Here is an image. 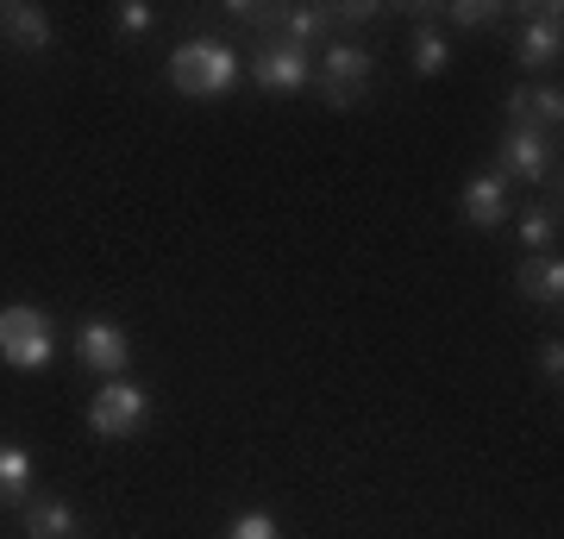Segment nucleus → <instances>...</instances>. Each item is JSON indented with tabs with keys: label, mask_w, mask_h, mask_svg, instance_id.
Wrapping results in <instances>:
<instances>
[{
	"label": "nucleus",
	"mask_w": 564,
	"mask_h": 539,
	"mask_svg": "<svg viewBox=\"0 0 564 539\" xmlns=\"http://www.w3.org/2000/svg\"><path fill=\"white\" fill-rule=\"evenodd\" d=\"M540 370H545L552 382L564 377V345H558V339H552V345H540Z\"/></svg>",
	"instance_id": "obj_22"
},
{
	"label": "nucleus",
	"mask_w": 564,
	"mask_h": 539,
	"mask_svg": "<svg viewBox=\"0 0 564 539\" xmlns=\"http://www.w3.org/2000/svg\"><path fill=\"white\" fill-rule=\"evenodd\" d=\"M51 352H57V326H51V314L25 308V301L0 308V364H13V370H44Z\"/></svg>",
	"instance_id": "obj_2"
},
{
	"label": "nucleus",
	"mask_w": 564,
	"mask_h": 539,
	"mask_svg": "<svg viewBox=\"0 0 564 539\" xmlns=\"http://www.w3.org/2000/svg\"><path fill=\"white\" fill-rule=\"evenodd\" d=\"M0 39L13 44V51H51L57 32L44 20V7H32V0H0Z\"/></svg>",
	"instance_id": "obj_9"
},
{
	"label": "nucleus",
	"mask_w": 564,
	"mask_h": 539,
	"mask_svg": "<svg viewBox=\"0 0 564 539\" xmlns=\"http://www.w3.org/2000/svg\"><path fill=\"white\" fill-rule=\"evenodd\" d=\"M552 239H558V207H545V201H533L521 214V245L527 258H540V251H552Z\"/></svg>",
	"instance_id": "obj_17"
},
{
	"label": "nucleus",
	"mask_w": 564,
	"mask_h": 539,
	"mask_svg": "<svg viewBox=\"0 0 564 539\" xmlns=\"http://www.w3.org/2000/svg\"><path fill=\"white\" fill-rule=\"evenodd\" d=\"M226 539H282V527L270 515H258V508H251V515H239L232 527H226Z\"/></svg>",
	"instance_id": "obj_18"
},
{
	"label": "nucleus",
	"mask_w": 564,
	"mask_h": 539,
	"mask_svg": "<svg viewBox=\"0 0 564 539\" xmlns=\"http://www.w3.org/2000/svg\"><path fill=\"white\" fill-rule=\"evenodd\" d=\"M333 20H339V25H364V20H377V7H370V0H351V7H333Z\"/></svg>",
	"instance_id": "obj_21"
},
{
	"label": "nucleus",
	"mask_w": 564,
	"mask_h": 539,
	"mask_svg": "<svg viewBox=\"0 0 564 539\" xmlns=\"http://www.w3.org/2000/svg\"><path fill=\"white\" fill-rule=\"evenodd\" d=\"M564 120V95L558 88H545V82H527L508 95V126H521V132H558Z\"/></svg>",
	"instance_id": "obj_8"
},
{
	"label": "nucleus",
	"mask_w": 564,
	"mask_h": 539,
	"mask_svg": "<svg viewBox=\"0 0 564 539\" xmlns=\"http://www.w3.org/2000/svg\"><path fill=\"white\" fill-rule=\"evenodd\" d=\"M326 25H333V7H282L276 13V39H289V44H314V39H326Z\"/></svg>",
	"instance_id": "obj_15"
},
{
	"label": "nucleus",
	"mask_w": 564,
	"mask_h": 539,
	"mask_svg": "<svg viewBox=\"0 0 564 539\" xmlns=\"http://www.w3.org/2000/svg\"><path fill=\"white\" fill-rule=\"evenodd\" d=\"M370 76H377V57L364 51V44L339 39V44H326V57L314 63V88H321L333 107H351V100L370 95Z\"/></svg>",
	"instance_id": "obj_3"
},
{
	"label": "nucleus",
	"mask_w": 564,
	"mask_h": 539,
	"mask_svg": "<svg viewBox=\"0 0 564 539\" xmlns=\"http://www.w3.org/2000/svg\"><path fill=\"white\" fill-rule=\"evenodd\" d=\"M564 39H558V7H533V20H527V32L514 39V57L527 63V69H545V63H558Z\"/></svg>",
	"instance_id": "obj_10"
},
{
	"label": "nucleus",
	"mask_w": 564,
	"mask_h": 539,
	"mask_svg": "<svg viewBox=\"0 0 564 539\" xmlns=\"http://www.w3.org/2000/svg\"><path fill=\"white\" fill-rule=\"evenodd\" d=\"M25 502H32V452L0 445V508H25Z\"/></svg>",
	"instance_id": "obj_14"
},
{
	"label": "nucleus",
	"mask_w": 564,
	"mask_h": 539,
	"mask_svg": "<svg viewBox=\"0 0 564 539\" xmlns=\"http://www.w3.org/2000/svg\"><path fill=\"white\" fill-rule=\"evenodd\" d=\"M25 539H76V508L57 496L25 502Z\"/></svg>",
	"instance_id": "obj_13"
},
{
	"label": "nucleus",
	"mask_w": 564,
	"mask_h": 539,
	"mask_svg": "<svg viewBox=\"0 0 564 539\" xmlns=\"http://www.w3.org/2000/svg\"><path fill=\"white\" fill-rule=\"evenodd\" d=\"M251 76L263 95H302V88H314V57L289 39H263L251 51Z\"/></svg>",
	"instance_id": "obj_5"
},
{
	"label": "nucleus",
	"mask_w": 564,
	"mask_h": 539,
	"mask_svg": "<svg viewBox=\"0 0 564 539\" xmlns=\"http://www.w3.org/2000/svg\"><path fill=\"white\" fill-rule=\"evenodd\" d=\"M464 220L470 226H502L508 220V182L496 176V170H484V176H470L464 182Z\"/></svg>",
	"instance_id": "obj_11"
},
{
	"label": "nucleus",
	"mask_w": 564,
	"mask_h": 539,
	"mask_svg": "<svg viewBox=\"0 0 564 539\" xmlns=\"http://www.w3.org/2000/svg\"><path fill=\"white\" fill-rule=\"evenodd\" d=\"M76 358L95 377H120L126 364H132V339H126V326H113V320H88L76 333Z\"/></svg>",
	"instance_id": "obj_7"
},
{
	"label": "nucleus",
	"mask_w": 564,
	"mask_h": 539,
	"mask_svg": "<svg viewBox=\"0 0 564 539\" xmlns=\"http://www.w3.org/2000/svg\"><path fill=\"white\" fill-rule=\"evenodd\" d=\"M408 57H414V76H440L445 63H452V39H445L440 25H421L408 39Z\"/></svg>",
	"instance_id": "obj_16"
},
{
	"label": "nucleus",
	"mask_w": 564,
	"mask_h": 539,
	"mask_svg": "<svg viewBox=\"0 0 564 539\" xmlns=\"http://www.w3.org/2000/svg\"><path fill=\"white\" fill-rule=\"evenodd\" d=\"M452 25L484 32V25H496V7H489V0H458V7H452Z\"/></svg>",
	"instance_id": "obj_19"
},
{
	"label": "nucleus",
	"mask_w": 564,
	"mask_h": 539,
	"mask_svg": "<svg viewBox=\"0 0 564 539\" xmlns=\"http://www.w3.org/2000/svg\"><path fill=\"white\" fill-rule=\"evenodd\" d=\"M144 414H151V396L126 377H107L101 389H95V401H88V427H95L101 440H132L144 427Z\"/></svg>",
	"instance_id": "obj_4"
},
{
	"label": "nucleus",
	"mask_w": 564,
	"mask_h": 539,
	"mask_svg": "<svg viewBox=\"0 0 564 539\" xmlns=\"http://www.w3.org/2000/svg\"><path fill=\"white\" fill-rule=\"evenodd\" d=\"M514 282H521V295L540 301V308H558V301H564V263L552 258V251L527 258L521 270H514Z\"/></svg>",
	"instance_id": "obj_12"
},
{
	"label": "nucleus",
	"mask_w": 564,
	"mask_h": 539,
	"mask_svg": "<svg viewBox=\"0 0 564 539\" xmlns=\"http://www.w3.org/2000/svg\"><path fill=\"white\" fill-rule=\"evenodd\" d=\"M496 176L508 188H540L552 176V132H521L508 126L502 132V151H496Z\"/></svg>",
	"instance_id": "obj_6"
},
{
	"label": "nucleus",
	"mask_w": 564,
	"mask_h": 539,
	"mask_svg": "<svg viewBox=\"0 0 564 539\" xmlns=\"http://www.w3.org/2000/svg\"><path fill=\"white\" fill-rule=\"evenodd\" d=\"M113 20H120L126 39H139V32H151V7H144V0H126V7L113 13Z\"/></svg>",
	"instance_id": "obj_20"
},
{
	"label": "nucleus",
	"mask_w": 564,
	"mask_h": 539,
	"mask_svg": "<svg viewBox=\"0 0 564 539\" xmlns=\"http://www.w3.org/2000/svg\"><path fill=\"white\" fill-rule=\"evenodd\" d=\"M239 76H245V63H239V51H232L226 39H182L176 51H170V88L188 95V100L232 95Z\"/></svg>",
	"instance_id": "obj_1"
}]
</instances>
